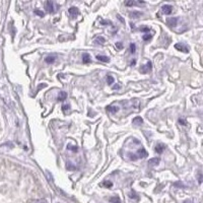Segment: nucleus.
<instances>
[{"instance_id": "nucleus-29", "label": "nucleus", "mask_w": 203, "mask_h": 203, "mask_svg": "<svg viewBox=\"0 0 203 203\" xmlns=\"http://www.w3.org/2000/svg\"><path fill=\"white\" fill-rule=\"evenodd\" d=\"M35 13H37V14H39L40 16H44V12L40 11V10H35Z\"/></svg>"}, {"instance_id": "nucleus-30", "label": "nucleus", "mask_w": 203, "mask_h": 203, "mask_svg": "<svg viewBox=\"0 0 203 203\" xmlns=\"http://www.w3.org/2000/svg\"><path fill=\"white\" fill-rule=\"evenodd\" d=\"M140 31H141V32H147V33H148L149 32V28H141Z\"/></svg>"}, {"instance_id": "nucleus-7", "label": "nucleus", "mask_w": 203, "mask_h": 203, "mask_svg": "<svg viewBox=\"0 0 203 203\" xmlns=\"http://www.w3.org/2000/svg\"><path fill=\"white\" fill-rule=\"evenodd\" d=\"M165 148V145L163 144V143H160V144L156 145L155 147V151L158 152V153H162L163 151H164V149Z\"/></svg>"}, {"instance_id": "nucleus-15", "label": "nucleus", "mask_w": 203, "mask_h": 203, "mask_svg": "<svg viewBox=\"0 0 203 203\" xmlns=\"http://www.w3.org/2000/svg\"><path fill=\"white\" fill-rule=\"evenodd\" d=\"M110 202L111 203H121V200L118 196H114V197H111L110 198Z\"/></svg>"}, {"instance_id": "nucleus-11", "label": "nucleus", "mask_w": 203, "mask_h": 203, "mask_svg": "<svg viewBox=\"0 0 203 203\" xmlns=\"http://www.w3.org/2000/svg\"><path fill=\"white\" fill-rule=\"evenodd\" d=\"M82 61H83V63H89L90 62V56H89V54H87V53H84V54L82 55Z\"/></svg>"}, {"instance_id": "nucleus-9", "label": "nucleus", "mask_w": 203, "mask_h": 203, "mask_svg": "<svg viewBox=\"0 0 203 203\" xmlns=\"http://www.w3.org/2000/svg\"><path fill=\"white\" fill-rule=\"evenodd\" d=\"M137 153H138V158H146L147 156V152L145 151V149L144 148H141L139 149V150L137 151Z\"/></svg>"}, {"instance_id": "nucleus-2", "label": "nucleus", "mask_w": 203, "mask_h": 203, "mask_svg": "<svg viewBox=\"0 0 203 203\" xmlns=\"http://www.w3.org/2000/svg\"><path fill=\"white\" fill-rule=\"evenodd\" d=\"M175 49H177L178 51H181V52L183 53H188L189 52V48L187 47L186 45H184V44H176L175 45Z\"/></svg>"}, {"instance_id": "nucleus-19", "label": "nucleus", "mask_w": 203, "mask_h": 203, "mask_svg": "<svg viewBox=\"0 0 203 203\" xmlns=\"http://www.w3.org/2000/svg\"><path fill=\"white\" fill-rule=\"evenodd\" d=\"M97 43L103 45V44L106 43V40H105V38H103V37H99V38H97Z\"/></svg>"}, {"instance_id": "nucleus-26", "label": "nucleus", "mask_w": 203, "mask_h": 203, "mask_svg": "<svg viewBox=\"0 0 203 203\" xmlns=\"http://www.w3.org/2000/svg\"><path fill=\"white\" fill-rule=\"evenodd\" d=\"M66 168H67V169H69V170H73V169H75V167H73V165H71V163H68V165H66Z\"/></svg>"}, {"instance_id": "nucleus-25", "label": "nucleus", "mask_w": 203, "mask_h": 203, "mask_svg": "<svg viewBox=\"0 0 203 203\" xmlns=\"http://www.w3.org/2000/svg\"><path fill=\"white\" fill-rule=\"evenodd\" d=\"M34 203H48V202H47V200H45V199H39V200H36Z\"/></svg>"}, {"instance_id": "nucleus-20", "label": "nucleus", "mask_w": 203, "mask_h": 203, "mask_svg": "<svg viewBox=\"0 0 203 203\" xmlns=\"http://www.w3.org/2000/svg\"><path fill=\"white\" fill-rule=\"evenodd\" d=\"M114 77L113 76H111V75H108L107 76V82H108V84H112V83L114 82Z\"/></svg>"}, {"instance_id": "nucleus-8", "label": "nucleus", "mask_w": 203, "mask_h": 203, "mask_svg": "<svg viewBox=\"0 0 203 203\" xmlns=\"http://www.w3.org/2000/svg\"><path fill=\"white\" fill-rule=\"evenodd\" d=\"M97 59H98L99 61H102V62H109L110 59L108 58L107 56H105V55H98L97 56Z\"/></svg>"}, {"instance_id": "nucleus-27", "label": "nucleus", "mask_w": 203, "mask_h": 203, "mask_svg": "<svg viewBox=\"0 0 203 203\" xmlns=\"http://www.w3.org/2000/svg\"><path fill=\"white\" fill-rule=\"evenodd\" d=\"M66 110H69V105H63L62 106V111L65 112Z\"/></svg>"}, {"instance_id": "nucleus-3", "label": "nucleus", "mask_w": 203, "mask_h": 203, "mask_svg": "<svg viewBox=\"0 0 203 203\" xmlns=\"http://www.w3.org/2000/svg\"><path fill=\"white\" fill-rule=\"evenodd\" d=\"M179 18L178 17H170L167 19V25L169 26H176L178 25Z\"/></svg>"}, {"instance_id": "nucleus-16", "label": "nucleus", "mask_w": 203, "mask_h": 203, "mask_svg": "<svg viewBox=\"0 0 203 203\" xmlns=\"http://www.w3.org/2000/svg\"><path fill=\"white\" fill-rule=\"evenodd\" d=\"M55 59H56V58H55L54 56H48V57H46V58H45V61H46V63L51 64V63H54Z\"/></svg>"}, {"instance_id": "nucleus-21", "label": "nucleus", "mask_w": 203, "mask_h": 203, "mask_svg": "<svg viewBox=\"0 0 203 203\" xmlns=\"http://www.w3.org/2000/svg\"><path fill=\"white\" fill-rule=\"evenodd\" d=\"M135 50H136V46H135V44H130V52L131 53H134L135 52Z\"/></svg>"}, {"instance_id": "nucleus-34", "label": "nucleus", "mask_w": 203, "mask_h": 203, "mask_svg": "<svg viewBox=\"0 0 203 203\" xmlns=\"http://www.w3.org/2000/svg\"><path fill=\"white\" fill-rule=\"evenodd\" d=\"M184 203H193V202H192L191 200H185Z\"/></svg>"}, {"instance_id": "nucleus-22", "label": "nucleus", "mask_w": 203, "mask_h": 203, "mask_svg": "<svg viewBox=\"0 0 203 203\" xmlns=\"http://www.w3.org/2000/svg\"><path fill=\"white\" fill-rule=\"evenodd\" d=\"M67 148H68V149H70V150L77 151V147H76V146H73V145H70V144H68V145H67Z\"/></svg>"}, {"instance_id": "nucleus-14", "label": "nucleus", "mask_w": 203, "mask_h": 203, "mask_svg": "<svg viewBox=\"0 0 203 203\" xmlns=\"http://www.w3.org/2000/svg\"><path fill=\"white\" fill-rule=\"evenodd\" d=\"M143 13L140 12V11H132L131 13H130V15H131V17H133V18H138L139 16H141Z\"/></svg>"}, {"instance_id": "nucleus-5", "label": "nucleus", "mask_w": 203, "mask_h": 203, "mask_svg": "<svg viewBox=\"0 0 203 203\" xmlns=\"http://www.w3.org/2000/svg\"><path fill=\"white\" fill-rule=\"evenodd\" d=\"M172 10H173V6L172 5H164L163 6V11L165 14H171Z\"/></svg>"}, {"instance_id": "nucleus-24", "label": "nucleus", "mask_w": 203, "mask_h": 203, "mask_svg": "<svg viewBox=\"0 0 203 203\" xmlns=\"http://www.w3.org/2000/svg\"><path fill=\"white\" fill-rule=\"evenodd\" d=\"M174 186H180V187H179V188H185V187H184V185H183L182 183H180V182H177V183H175V184H174Z\"/></svg>"}, {"instance_id": "nucleus-31", "label": "nucleus", "mask_w": 203, "mask_h": 203, "mask_svg": "<svg viewBox=\"0 0 203 203\" xmlns=\"http://www.w3.org/2000/svg\"><path fill=\"white\" fill-rule=\"evenodd\" d=\"M130 197H133V198H136V199H138V197H137V196H135V193H134V192H132V193L131 194H130Z\"/></svg>"}, {"instance_id": "nucleus-10", "label": "nucleus", "mask_w": 203, "mask_h": 203, "mask_svg": "<svg viewBox=\"0 0 203 203\" xmlns=\"http://www.w3.org/2000/svg\"><path fill=\"white\" fill-rule=\"evenodd\" d=\"M67 98V94H66L65 92H59V94H58V101H60V102H62V101H64L65 100V99Z\"/></svg>"}, {"instance_id": "nucleus-12", "label": "nucleus", "mask_w": 203, "mask_h": 203, "mask_svg": "<svg viewBox=\"0 0 203 203\" xmlns=\"http://www.w3.org/2000/svg\"><path fill=\"white\" fill-rule=\"evenodd\" d=\"M133 123L136 125H141L143 123V119L141 118V117H135V118L133 119Z\"/></svg>"}, {"instance_id": "nucleus-23", "label": "nucleus", "mask_w": 203, "mask_h": 203, "mask_svg": "<svg viewBox=\"0 0 203 203\" xmlns=\"http://www.w3.org/2000/svg\"><path fill=\"white\" fill-rule=\"evenodd\" d=\"M151 39V35H144L143 36V40L144 41H148V40H150Z\"/></svg>"}, {"instance_id": "nucleus-17", "label": "nucleus", "mask_w": 203, "mask_h": 203, "mask_svg": "<svg viewBox=\"0 0 203 203\" xmlns=\"http://www.w3.org/2000/svg\"><path fill=\"white\" fill-rule=\"evenodd\" d=\"M101 185H102V186H106L107 188H111V187L113 186L112 182H110V181H105V182H103Z\"/></svg>"}, {"instance_id": "nucleus-13", "label": "nucleus", "mask_w": 203, "mask_h": 203, "mask_svg": "<svg viewBox=\"0 0 203 203\" xmlns=\"http://www.w3.org/2000/svg\"><path fill=\"white\" fill-rule=\"evenodd\" d=\"M160 163V158H151V160H148V164L150 165H155Z\"/></svg>"}, {"instance_id": "nucleus-6", "label": "nucleus", "mask_w": 203, "mask_h": 203, "mask_svg": "<svg viewBox=\"0 0 203 203\" xmlns=\"http://www.w3.org/2000/svg\"><path fill=\"white\" fill-rule=\"evenodd\" d=\"M68 12H69V14H71L72 16H75V15L79 14V10H78V8H76V7H70L69 9H68Z\"/></svg>"}, {"instance_id": "nucleus-28", "label": "nucleus", "mask_w": 203, "mask_h": 203, "mask_svg": "<svg viewBox=\"0 0 203 203\" xmlns=\"http://www.w3.org/2000/svg\"><path fill=\"white\" fill-rule=\"evenodd\" d=\"M116 47L118 48L119 50L122 49V43H120V42H118V43H116Z\"/></svg>"}, {"instance_id": "nucleus-33", "label": "nucleus", "mask_w": 203, "mask_h": 203, "mask_svg": "<svg viewBox=\"0 0 203 203\" xmlns=\"http://www.w3.org/2000/svg\"><path fill=\"white\" fill-rule=\"evenodd\" d=\"M120 89V85H115V87H113V89Z\"/></svg>"}, {"instance_id": "nucleus-32", "label": "nucleus", "mask_w": 203, "mask_h": 203, "mask_svg": "<svg viewBox=\"0 0 203 203\" xmlns=\"http://www.w3.org/2000/svg\"><path fill=\"white\" fill-rule=\"evenodd\" d=\"M179 122H180L181 124H183V125H186V121H185V120H182V119H180V120H179Z\"/></svg>"}, {"instance_id": "nucleus-18", "label": "nucleus", "mask_w": 203, "mask_h": 203, "mask_svg": "<svg viewBox=\"0 0 203 203\" xmlns=\"http://www.w3.org/2000/svg\"><path fill=\"white\" fill-rule=\"evenodd\" d=\"M107 111H109V112H117V111H119V108L118 107H112V106H108Z\"/></svg>"}, {"instance_id": "nucleus-1", "label": "nucleus", "mask_w": 203, "mask_h": 203, "mask_svg": "<svg viewBox=\"0 0 203 203\" xmlns=\"http://www.w3.org/2000/svg\"><path fill=\"white\" fill-rule=\"evenodd\" d=\"M151 68H152L151 62H150V61H148V62L145 64V65H142V66H141L140 72H141V73H143V74H145V73H147L148 71H150Z\"/></svg>"}, {"instance_id": "nucleus-4", "label": "nucleus", "mask_w": 203, "mask_h": 203, "mask_svg": "<svg viewBox=\"0 0 203 203\" xmlns=\"http://www.w3.org/2000/svg\"><path fill=\"white\" fill-rule=\"evenodd\" d=\"M45 7H46V10H47L48 12H50V13H52V12L55 11V9H54V3H53L52 1H46Z\"/></svg>"}]
</instances>
